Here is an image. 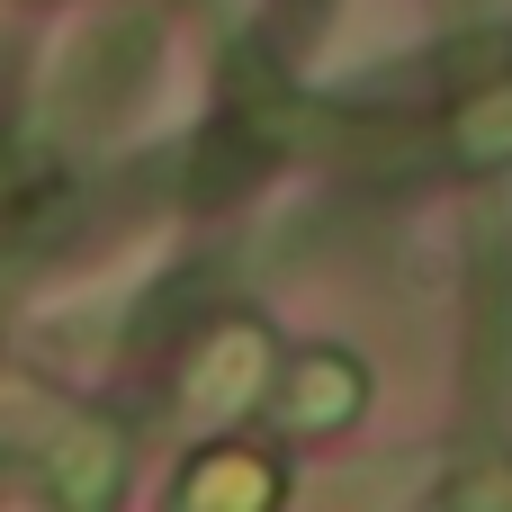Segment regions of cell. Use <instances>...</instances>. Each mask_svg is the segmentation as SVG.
Here are the masks:
<instances>
[{"mask_svg": "<svg viewBox=\"0 0 512 512\" xmlns=\"http://www.w3.org/2000/svg\"><path fill=\"white\" fill-rule=\"evenodd\" d=\"M45 477H54L63 512H108L117 477H126V450H117V432H108V423H72V432L54 441Z\"/></svg>", "mask_w": 512, "mask_h": 512, "instance_id": "cell-2", "label": "cell"}, {"mask_svg": "<svg viewBox=\"0 0 512 512\" xmlns=\"http://www.w3.org/2000/svg\"><path fill=\"white\" fill-rule=\"evenodd\" d=\"M360 396H369V387H360V369H351L342 351H315V360H297V378H288V396H279V405H288V423H297V432H333V423H351V414H360Z\"/></svg>", "mask_w": 512, "mask_h": 512, "instance_id": "cell-3", "label": "cell"}, {"mask_svg": "<svg viewBox=\"0 0 512 512\" xmlns=\"http://www.w3.org/2000/svg\"><path fill=\"white\" fill-rule=\"evenodd\" d=\"M450 153H459L468 171H486V162H504V153H512V81H504V90H486V99H468V108L450 117Z\"/></svg>", "mask_w": 512, "mask_h": 512, "instance_id": "cell-4", "label": "cell"}, {"mask_svg": "<svg viewBox=\"0 0 512 512\" xmlns=\"http://www.w3.org/2000/svg\"><path fill=\"white\" fill-rule=\"evenodd\" d=\"M324 9H333V0H297V18H324Z\"/></svg>", "mask_w": 512, "mask_h": 512, "instance_id": "cell-5", "label": "cell"}, {"mask_svg": "<svg viewBox=\"0 0 512 512\" xmlns=\"http://www.w3.org/2000/svg\"><path fill=\"white\" fill-rule=\"evenodd\" d=\"M261 378H270V351H261V333L243 324V333H216V342L198 351V369L180 378V396H189L198 414H243V405L261 396Z\"/></svg>", "mask_w": 512, "mask_h": 512, "instance_id": "cell-1", "label": "cell"}]
</instances>
